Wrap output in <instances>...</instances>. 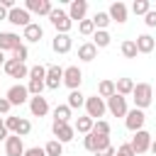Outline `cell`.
<instances>
[{
  "mask_svg": "<svg viewBox=\"0 0 156 156\" xmlns=\"http://www.w3.org/2000/svg\"><path fill=\"white\" fill-rule=\"evenodd\" d=\"M132 98H134V107H136V110L149 107L151 100H154V85H151V83H136Z\"/></svg>",
  "mask_w": 156,
  "mask_h": 156,
  "instance_id": "6da1fadb",
  "label": "cell"
},
{
  "mask_svg": "<svg viewBox=\"0 0 156 156\" xmlns=\"http://www.w3.org/2000/svg\"><path fill=\"white\" fill-rule=\"evenodd\" d=\"M49 22L54 24V29H56V34H68V29L73 27V20L68 17V12H63V10H51V15H49Z\"/></svg>",
  "mask_w": 156,
  "mask_h": 156,
  "instance_id": "7a4b0ae2",
  "label": "cell"
},
{
  "mask_svg": "<svg viewBox=\"0 0 156 156\" xmlns=\"http://www.w3.org/2000/svg\"><path fill=\"white\" fill-rule=\"evenodd\" d=\"M105 110H107V102L100 98V95H90V98H85V115L90 117V119H100L102 115H105Z\"/></svg>",
  "mask_w": 156,
  "mask_h": 156,
  "instance_id": "3957f363",
  "label": "cell"
},
{
  "mask_svg": "<svg viewBox=\"0 0 156 156\" xmlns=\"http://www.w3.org/2000/svg\"><path fill=\"white\" fill-rule=\"evenodd\" d=\"M5 127H7V132H15L17 136H27V134L32 132V122H29V119H24V117H12V115L5 117Z\"/></svg>",
  "mask_w": 156,
  "mask_h": 156,
  "instance_id": "277c9868",
  "label": "cell"
},
{
  "mask_svg": "<svg viewBox=\"0 0 156 156\" xmlns=\"http://www.w3.org/2000/svg\"><path fill=\"white\" fill-rule=\"evenodd\" d=\"M83 146H85L88 151L98 154V151H102V149H107V146H112V144H110V136L90 132V134H85V139H83Z\"/></svg>",
  "mask_w": 156,
  "mask_h": 156,
  "instance_id": "5b68a950",
  "label": "cell"
},
{
  "mask_svg": "<svg viewBox=\"0 0 156 156\" xmlns=\"http://www.w3.org/2000/svg\"><path fill=\"white\" fill-rule=\"evenodd\" d=\"M80 83H83L80 68H78V66H66V68H63V85L71 88V90H78Z\"/></svg>",
  "mask_w": 156,
  "mask_h": 156,
  "instance_id": "8992f818",
  "label": "cell"
},
{
  "mask_svg": "<svg viewBox=\"0 0 156 156\" xmlns=\"http://www.w3.org/2000/svg\"><path fill=\"white\" fill-rule=\"evenodd\" d=\"M107 110H110V115H115V117H127V98L124 95H119V93H115L112 98H107Z\"/></svg>",
  "mask_w": 156,
  "mask_h": 156,
  "instance_id": "52a82bcc",
  "label": "cell"
},
{
  "mask_svg": "<svg viewBox=\"0 0 156 156\" xmlns=\"http://www.w3.org/2000/svg\"><path fill=\"white\" fill-rule=\"evenodd\" d=\"M144 122H146V115H144V110H129L127 112V117H124V124H127V129L129 132H141V127H144Z\"/></svg>",
  "mask_w": 156,
  "mask_h": 156,
  "instance_id": "ba28073f",
  "label": "cell"
},
{
  "mask_svg": "<svg viewBox=\"0 0 156 156\" xmlns=\"http://www.w3.org/2000/svg\"><path fill=\"white\" fill-rule=\"evenodd\" d=\"M132 149L136 151V154H146L149 149H151V134L146 132V129H141V132H134V136H132Z\"/></svg>",
  "mask_w": 156,
  "mask_h": 156,
  "instance_id": "9c48e42d",
  "label": "cell"
},
{
  "mask_svg": "<svg viewBox=\"0 0 156 156\" xmlns=\"http://www.w3.org/2000/svg\"><path fill=\"white\" fill-rule=\"evenodd\" d=\"M51 129H54V136H56L61 144H66V141H73V134H76V129H73L68 122H56V119H54Z\"/></svg>",
  "mask_w": 156,
  "mask_h": 156,
  "instance_id": "30bf717a",
  "label": "cell"
},
{
  "mask_svg": "<svg viewBox=\"0 0 156 156\" xmlns=\"http://www.w3.org/2000/svg\"><path fill=\"white\" fill-rule=\"evenodd\" d=\"M46 88L56 90L58 85H63V68L61 66H46V78H44Z\"/></svg>",
  "mask_w": 156,
  "mask_h": 156,
  "instance_id": "8fae6325",
  "label": "cell"
},
{
  "mask_svg": "<svg viewBox=\"0 0 156 156\" xmlns=\"http://www.w3.org/2000/svg\"><path fill=\"white\" fill-rule=\"evenodd\" d=\"M7 100H10V105H24L27 100H29V90H27V85H12L10 90H7V95H5Z\"/></svg>",
  "mask_w": 156,
  "mask_h": 156,
  "instance_id": "7c38bea8",
  "label": "cell"
},
{
  "mask_svg": "<svg viewBox=\"0 0 156 156\" xmlns=\"http://www.w3.org/2000/svg\"><path fill=\"white\" fill-rule=\"evenodd\" d=\"M7 22H12L15 27H27V24H32V15L24 10V7H15V10H10V15H7Z\"/></svg>",
  "mask_w": 156,
  "mask_h": 156,
  "instance_id": "4fadbf2b",
  "label": "cell"
},
{
  "mask_svg": "<svg viewBox=\"0 0 156 156\" xmlns=\"http://www.w3.org/2000/svg\"><path fill=\"white\" fill-rule=\"evenodd\" d=\"M2 68H5V73H7L10 78H27V76H29V68H27L24 63L15 61V58H7Z\"/></svg>",
  "mask_w": 156,
  "mask_h": 156,
  "instance_id": "5bb4252c",
  "label": "cell"
},
{
  "mask_svg": "<svg viewBox=\"0 0 156 156\" xmlns=\"http://www.w3.org/2000/svg\"><path fill=\"white\" fill-rule=\"evenodd\" d=\"M24 144H22V136H17V134H12V136H7L5 139V154L7 156H24Z\"/></svg>",
  "mask_w": 156,
  "mask_h": 156,
  "instance_id": "9a60e30c",
  "label": "cell"
},
{
  "mask_svg": "<svg viewBox=\"0 0 156 156\" xmlns=\"http://www.w3.org/2000/svg\"><path fill=\"white\" fill-rule=\"evenodd\" d=\"M17 46H22L20 34H15V32H0V51H15Z\"/></svg>",
  "mask_w": 156,
  "mask_h": 156,
  "instance_id": "2e32d148",
  "label": "cell"
},
{
  "mask_svg": "<svg viewBox=\"0 0 156 156\" xmlns=\"http://www.w3.org/2000/svg\"><path fill=\"white\" fill-rule=\"evenodd\" d=\"M24 10L27 12H37V15H51V10H54V5L49 2V0H27L24 2Z\"/></svg>",
  "mask_w": 156,
  "mask_h": 156,
  "instance_id": "e0dca14e",
  "label": "cell"
},
{
  "mask_svg": "<svg viewBox=\"0 0 156 156\" xmlns=\"http://www.w3.org/2000/svg\"><path fill=\"white\" fill-rule=\"evenodd\" d=\"M29 112H32L34 117H44V115L49 112V102H46V98H41V95L29 98Z\"/></svg>",
  "mask_w": 156,
  "mask_h": 156,
  "instance_id": "ac0fdd59",
  "label": "cell"
},
{
  "mask_svg": "<svg viewBox=\"0 0 156 156\" xmlns=\"http://www.w3.org/2000/svg\"><path fill=\"white\" fill-rule=\"evenodd\" d=\"M107 15H110V20L112 22H117V24H122V22H127V5L124 2H112L110 5V10H107Z\"/></svg>",
  "mask_w": 156,
  "mask_h": 156,
  "instance_id": "d6986e66",
  "label": "cell"
},
{
  "mask_svg": "<svg viewBox=\"0 0 156 156\" xmlns=\"http://www.w3.org/2000/svg\"><path fill=\"white\" fill-rule=\"evenodd\" d=\"M71 46H73V39H71L68 34H56L54 41H51V49H54L56 54H68Z\"/></svg>",
  "mask_w": 156,
  "mask_h": 156,
  "instance_id": "ffe728a7",
  "label": "cell"
},
{
  "mask_svg": "<svg viewBox=\"0 0 156 156\" xmlns=\"http://www.w3.org/2000/svg\"><path fill=\"white\" fill-rule=\"evenodd\" d=\"M85 12H88V2H85V0H71V7H68V17H71V20L83 22Z\"/></svg>",
  "mask_w": 156,
  "mask_h": 156,
  "instance_id": "44dd1931",
  "label": "cell"
},
{
  "mask_svg": "<svg viewBox=\"0 0 156 156\" xmlns=\"http://www.w3.org/2000/svg\"><path fill=\"white\" fill-rule=\"evenodd\" d=\"M134 41H136L139 54H151V51H154V46H156V39H154L151 34H139Z\"/></svg>",
  "mask_w": 156,
  "mask_h": 156,
  "instance_id": "7402d4cb",
  "label": "cell"
},
{
  "mask_svg": "<svg viewBox=\"0 0 156 156\" xmlns=\"http://www.w3.org/2000/svg\"><path fill=\"white\" fill-rule=\"evenodd\" d=\"M41 34H44L41 24L32 22V24H27V27H24V32H22V39H27V41H39V39H41Z\"/></svg>",
  "mask_w": 156,
  "mask_h": 156,
  "instance_id": "603a6c76",
  "label": "cell"
},
{
  "mask_svg": "<svg viewBox=\"0 0 156 156\" xmlns=\"http://www.w3.org/2000/svg\"><path fill=\"white\" fill-rule=\"evenodd\" d=\"M95 56H98V46H95L93 41H85V44L78 46V58H80V61H93Z\"/></svg>",
  "mask_w": 156,
  "mask_h": 156,
  "instance_id": "cb8c5ba5",
  "label": "cell"
},
{
  "mask_svg": "<svg viewBox=\"0 0 156 156\" xmlns=\"http://www.w3.org/2000/svg\"><path fill=\"white\" fill-rule=\"evenodd\" d=\"M115 93H117V85H115V80H100V85H98V95H100L102 100L112 98Z\"/></svg>",
  "mask_w": 156,
  "mask_h": 156,
  "instance_id": "d4e9b609",
  "label": "cell"
},
{
  "mask_svg": "<svg viewBox=\"0 0 156 156\" xmlns=\"http://www.w3.org/2000/svg\"><path fill=\"white\" fill-rule=\"evenodd\" d=\"M93 124H95V119H90L88 115H83V117H78V119H76L73 129H76V132H80V134H90V132H93Z\"/></svg>",
  "mask_w": 156,
  "mask_h": 156,
  "instance_id": "484cf974",
  "label": "cell"
},
{
  "mask_svg": "<svg viewBox=\"0 0 156 156\" xmlns=\"http://www.w3.org/2000/svg\"><path fill=\"white\" fill-rule=\"evenodd\" d=\"M110 32L107 29H95V34H93V44L98 46V49H105V46H110Z\"/></svg>",
  "mask_w": 156,
  "mask_h": 156,
  "instance_id": "4316f807",
  "label": "cell"
},
{
  "mask_svg": "<svg viewBox=\"0 0 156 156\" xmlns=\"http://www.w3.org/2000/svg\"><path fill=\"white\" fill-rule=\"evenodd\" d=\"M115 85H117V93L127 98V95H132V93H134V85H136V83H134L132 78H117V83H115Z\"/></svg>",
  "mask_w": 156,
  "mask_h": 156,
  "instance_id": "83f0119b",
  "label": "cell"
},
{
  "mask_svg": "<svg viewBox=\"0 0 156 156\" xmlns=\"http://www.w3.org/2000/svg\"><path fill=\"white\" fill-rule=\"evenodd\" d=\"M136 54H139L136 41H134V39H124V41H122V56H124V58H136Z\"/></svg>",
  "mask_w": 156,
  "mask_h": 156,
  "instance_id": "f1b7e54d",
  "label": "cell"
},
{
  "mask_svg": "<svg viewBox=\"0 0 156 156\" xmlns=\"http://www.w3.org/2000/svg\"><path fill=\"white\" fill-rule=\"evenodd\" d=\"M71 110H76V107H83L85 105V95L80 93V90H71V95H68V102H66Z\"/></svg>",
  "mask_w": 156,
  "mask_h": 156,
  "instance_id": "f546056e",
  "label": "cell"
},
{
  "mask_svg": "<svg viewBox=\"0 0 156 156\" xmlns=\"http://www.w3.org/2000/svg\"><path fill=\"white\" fill-rule=\"evenodd\" d=\"M54 119L56 122H68L71 119V107L68 105H56L54 107Z\"/></svg>",
  "mask_w": 156,
  "mask_h": 156,
  "instance_id": "4dcf8cb0",
  "label": "cell"
},
{
  "mask_svg": "<svg viewBox=\"0 0 156 156\" xmlns=\"http://www.w3.org/2000/svg\"><path fill=\"white\" fill-rule=\"evenodd\" d=\"M44 151H46V156H61L63 154V144L58 139H51V141H46Z\"/></svg>",
  "mask_w": 156,
  "mask_h": 156,
  "instance_id": "1f68e13d",
  "label": "cell"
},
{
  "mask_svg": "<svg viewBox=\"0 0 156 156\" xmlns=\"http://www.w3.org/2000/svg\"><path fill=\"white\" fill-rule=\"evenodd\" d=\"M46 88V83L44 80H39V78H29V83H27V90H29V95L34 98V95H41V90Z\"/></svg>",
  "mask_w": 156,
  "mask_h": 156,
  "instance_id": "d6a6232c",
  "label": "cell"
},
{
  "mask_svg": "<svg viewBox=\"0 0 156 156\" xmlns=\"http://www.w3.org/2000/svg\"><path fill=\"white\" fill-rule=\"evenodd\" d=\"M112 20H110V15L107 12H95V17H93V24H95V29H107V24H110Z\"/></svg>",
  "mask_w": 156,
  "mask_h": 156,
  "instance_id": "836d02e7",
  "label": "cell"
},
{
  "mask_svg": "<svg viewBox=\"0 0 156 156\" xmlns=\"http://www.w3.org/2000/svg\"><path fill=\"white\" fill-rule=\"evenodd\" d=\"M149 10H151V2L149 0H134L132 2V12L134 15H146Z\"/></svg>",
  "mask_w": 156,
  "mask_h": 156,
  "instance_id": "e575fe53",
  "label": "cell"
},
{
  "mask_svg": "<svg viewBox=\"0 0 156 156\" xmlns=\"http://www.w3.org/2000/svg\"><path fill=\"white\" fill-rule=\"evenodd\" d=\"M78 32H80L83 37L95 34V24H93V20H83V22H78Z\"/></svg>",
  "mask_w": 156,
  "mask_h": 156,
  "instance_id": "d590c367",
  "label": "cell"
},
{
  "mask_svg": "<svg viewBox=\"0 0 156 156\" xmlns=\"http://www.w3.org/2000/svg\"><path fill=\"white\" fill-rule=\"evenodd\" d=\"M93 132H95V134H105V136H110V132H112V129H110V122L98 119V122L93 124Z\"/></svg>",
  "mask_w": 156,
  "mask_h": 156,
  "instance_id": "8d00e7d4",
  "label": "cell"
},
{
  "mask_svg": "<svg viewBox=\"0 0 156 156\" xmlns=\"http://www.w3.org/2000/svg\"><path fill=\"white\" fill-rule=\"evenodd\" d=\"M27 56H29V49H27L24 44H22V46H17V49L12 51V58H15V61H20V63H24V61H27Z\"/></svg>",
  "mask_w": 156,
  "mask_h": 156,
  "instance_id": "74e56055",
  "label": "cell"
},
{
  "mask_svg": "<svg viewBox=\"0 0 156 156\" xmlns=\"http://www.w3.org/2000/svg\"><path fill=\"white\" fill-rule=\"evenodd\" d=\"M29 78L44 80V78H46V66H41V63H39V66H32V68H29Z\"/></svg>",
  "mask_w": 156,
  "mask_h": 156,
  "instance_id": "f35d334b",
  "label": "cell"
},
{
  "mask_svg": "<svg viewBox=\"0 0 156 156\" xmlns=\"http://www.w3.org/2000/svg\"><path fill=\"white\" fill-rule=\"evenodd\" d=\"M117 156H136V151L132 149V144H122L117 149Z\"/></svg>",
  "mask_w": 156,
  "mask_h": 156,
  "instance_id": "ab89813d",
  "label": "cell"
},
{
  "mask_svg": "<svg viewBox=\"0 0 156 156\" xmlns=\"http://www.w3.org/2000/svg\"><path fill=\"white\" fill-rule=\"evenodd\" d=\"M144 22H146V27H156V10H149L144 15Z\"/></svg>",
  "mask_w": 156,
  "mask_h": 156,
  "instance_id": "60d3db41",
  "label": "cell"
},
{
  "mask_svg": "<svg viewBox=\"0 0 156 156\" xmlns=\"http://www.w3.org/2000/svg\"><path fill=\"white\" fill-rule=\"evenodd\" d=\"M24 156H46V151H44V149H39V146H32V149H27V151H24Z\"/></svg>",
  "mask_w": 156,
  "mask_h": 156,
  "instance_id": "b9f144b4",
  "label": "cell"
},
{
  "mask_svg": "<svg viewBox=\"0 0 156 156\" xmlns=\"http://www.w3.org/2000/svg\"><path fill=\"white\" fill-rule=\"evenodd\" d=\"M10 107H12V105H10V100H7V98H0V115H7V112H10Z\"/></svg>",
  "mask_w": 156,
  "mask_h": 156,
  "instance_id": "7bdbcfd3",
  "label": "cell"
},
{
  "mask_svg": "<svg viewBox=\"0 0 156 156\" xmlns=\"http://www.w3.org/2000/svg\"><path fill=\"white\" fill-rule=\"evenodd\" d=\"M117 151H115V146H107V149H102V151H98L95 156H115Z\"/></svg>",
  "mask_w": 156,
  "mask_h": 156,
  "instance_id": "ee69618b",
  "label": "cell"
},
{
  "mask_svg": "<svg viewBox=\"0 0 156 156\" xmlns=\"http://www.w3.org/2000/svg\"><path fill=\"white\" fill-rule=\"evenodd\" d=\"M10 134H7V127H5V119H0V141L2 139H7Z\"/></svg>",
  "mask_w": 156,
  "mask_h": 156,
  "instance_id": "f6af8a7d",
  "label": "cell"
},
{
  "mask_svg": "<svg viewBox=\"0 0 156 156\" xmlns=\"http://www.w3.org/2000/svg\"><path fill=\"white\" fill-rule=\"evenodd\" d=\"M7 15H10V10H5V7L0 5V22H2V20H7Z\"/></svg>",
  "mask_w": 156,
  "mask_h": 156,
  "instance_id": "bcb514c9",
  "label": "cell"
},
{
  "mask_svg": "<svg viewBox=\"0 0 156 156\" xmlns=\"http://www.w3.org/2000/svg\"><path fill=\"white\" fill-rule=\"evenodd\" d=\"M5 61H7L5 58V51H0V66H5Z\"/></svg>",
  "mask_w": 156,
  "mask_h": 156,
  "instance_id": "7dc6e473",
  "label": "cell"
},
{
  "mask_svg": "<svg viewBox=\"0 0 156 156\" xmlns=\"http://www.w3.org/2000/svg\"><path fill=\"white\" fill-rule=\"evenodd\" d=\"M151 154L156 156V141H151Z\"/></svg>",
  "mask_w": 156,
  "mask_h": 156,
  "instance_id": "c3c4849f",
  "label": "cell"
},
{
  "mask_svg": "<svg viewBox=\"0 0 156 156\" xmlns=\"http://www.w3.org/2000/svg\"><path fill=\"white\" fill-rule=\"evenodd\" d=\"M115 156H117V154H115Z\"/></svg>",
  "mask_w": 156,
  "mask_h": 156,
  "instance_id": "681fc988",
  "label": "cell"
}]
</instances>
